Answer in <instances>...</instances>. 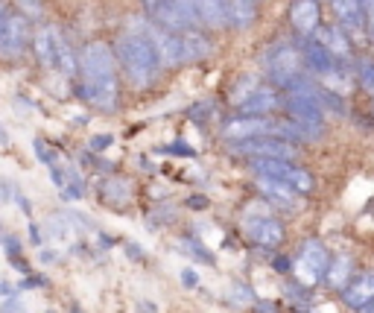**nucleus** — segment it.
I'll list each match as a JSON object with an SVG mask.
<instances>
[{"label":"nucleus","mask_w":374,"mask_h":313,"mask_svg":"<svg viewBox=\"0 0 374 313\" xmlns=\"http://www.w3.org/2000/svg\"><path fill=\"white\" fill-rule=\"evenodd\" d=\"M80 97L106 114L117 111V106H120L114 50L106 42H91L80 53Z\"/></svg>","instance_id":"1"},{"label":"nucleus","mask_w":374,"mask_h":313,"mask_svg":"<svg viewBox=\"0 0 374 313\" xmlns=\"http://www.w3.org/2000/svg\"><path fill=\"white\" fill-rule=\"evenodd\" d=\"M114 59L120 62L123 76L129 80L132 88L144 91L149 88L161 73V62H158V53L149 44V38L141 30H129L117 38L114 44Z\"/></svg>","instance_id":"2"},{"label":"nucleus","mask_w":374,"mask_h":313,"mask_svg":"<svg viewBox=\"0 0 374 313\" xmlns=\"http://www.w3.org/2000/svg\"><path fill=\"white\" fill-rule=\"evenodd\" d=\"M263 65H266V73L275 85H281L284 91L304 76V59H301V50L289 44V42H278L272 44L266 53H263Z\"/></svg>","instance_id":"3"},{"label":"nucleus","mask_w":374,"mask_h":313,"mask_svg":"<svg viewBox=\"0 0 374 313\" xmlns=\"http://www.w3.org/2000/svg\"><path fill=\"white\" fill-rule=\"evenodd\" d=\"M231 103L243 114H251V117H266L269 111H275L281 106L278 91L258 82V80H251V76H246V80H240L231 88Z\"/></svg>","instance_id":"4"},{"label":"nucleus","mask_w":374,"mask_h":313,"mask_svg":"<svg viewBox=\"0 0 374 313\" xmlns=\"http://www.w3.org/2000/svg\"><path fill=\"white\" fill-rule=\"evenodd\" d=\"M258 176H269V179H278L284 185H289L295 193H313L316 182H313V176L292 164V161H284V159H266V155H251V164H249Z\"/></svg>","instance_id":"5"},{"label":"nucleus","mask_w":374,"mask_h":313,"mask_svg":"<svg viewBox=\"0 0 374 313\" xmlns=\"http://www.w3.org/2000/svg\"><path fill=\"white\" fill-rule=\"evenodd\" d=\"M287 114H289V123L301 132V141H319L322 138V129H325V114L322 106L307 100V97L299 94H287Z\"/></svg>","instance_id":"6"},{"label":"nucleus","mask_w":374,"mask_h":313,"mask_svg":"<svg viewBox=\"0 0 374 313\" xmlns=\"http://www.w3.org/2000/svg\"><path fill=\"white\" fill-rule=\"evenodd\" d=\"M135 30H141L147 38H149V44L155 47V53H158V62L161 68H179L185 59H182V42H179V32H170L158 24H152V21H132Z\"/></svg>","instance_id":"7"},{"label":"nucleus","mask_w":374,"mask_h":313,"mask_svg":"<svg viewBox=\"0 0 374 313\" xmlns=\"http://www.w3.org/2000/svg\"><path fill=\"white\" fill-rule=\"evenodd\" d=\"M231 149L243 152V155H266V159H284V161L299 159V147H295L292 141L275 138V135H258V138L231 141Z\"/></svg>","instance_id":"8"},{"label":"nucleus","mask_w":374,"mask_h":313,"mask_svg":"<svg viewBox=\"0 0 374 313\" xmlns=\"http://www.w3.org/2000/svg\"><path fill=\"white\" fill-rule=\"evenodd\" d=\"M328 264H330L328 249L319 240H307L301 246V255H299V264H295V272H299V278L304 281V287H313V284H319L325 278Z\"/></svg>","instance_id":"9"},{"label":"nucleus","mask_w":374,"mask_h":313,"mask_svg":"<svg viewBox=\"0 0 374 313\" xmlns=\"http://www.w3.org/2000/svg\"><path fill=\"white\" fill-rule=\"evenodd\" d=\"M30 42V21L24 15H6L0 30V59H18Z\"/></svg>","instance_id":"10"},{"label":"nucleus","mask_w":374,"mask_h":313,"mask_svg":"<svg viewBox=\"0 0 374 313\" xmlns=\"http://www.w3.org/2000/svg\"><path fill=\"white\" fill-rule=\"evenodd\" d=\"M333 15L339 18L348 38H366V12L360 0H328Z\"/></svg>","instance_id":"11"},{"label":"nucleus","mask_w":374,"mask_h":313,"mask_svg":"<svg viewBox=\"0 0 374 313\" xmlns=\"http://www.w3.org/2000/svg\"><path fill=\"white\" fill-rule=\"evenodd\" d=\"M313 38L337 59V62H351V38L342 27H333V24H319L313 30Z\"/></svg>","instance_id":"12"},{"label":"nucleus","mask_w":374,"mask_h":313,"mask_svg":"<svg viewBox=\"0 0 374 313\" xmlns=\"http://www.w3.org/2000/svg\"><path fill=\"white\" fill-rule=\"evenodd\" d=\"M272 129V121L266 117H251V114H243V117H234L223 126V138L225 141H246V138H258V135H269Z\"/></svg>","instance_id":"13"},{"label":"nucleus","mask_w":374,"mask_h":313,"mask_svg":"<svg viewBox=\"0 0 374 313\" xmlns=\"http://www.w3.org/2000/svg\"><path fill=\"white\" fill-rule=\"evenodd\" d=\"M289 24L292 30L299 35H313V30H316L322 24V9H319V0H292L289 6Z\"/></svg>","instance_id":"14"},{"label":"nucleus","mask_w":374,"mask_h":313,"mask_svg":"<svg viewBox=\"0 0 374 313\" xmlns=\"http://www.w3.org/2000/svg\"><path fill=\"white\" fill-rule=\"evenodd\" d=\"M246 228L251 234V240L258 246H278L284 240V223L275 220V217H261V220H246Z\"/></svg>","instance_id":"15"},{"label":"nucleus","mask_w":374,"mask_h":313,"mask_svg":"<svg viewBox=\"0 0 374 313\" xmlns=\"http://www.w3.org/2000/svg\"><path fill=\"white\" fill-rule=\"evenodd\" d=\"M342 299L351 307H360L374 299V272H360L357 278H348V284L342 287Z\"/></svg>","instance_id":"16"},{"label":"nucleus","mask_w":374,"mask_h":313,"mask_svg":"<svg viewBox=\"0 0 374 313\" xmlns=\"http://www.w3.org/2000/svg\"><path fill=\"white\" fill-rule=\"evenodd\" d=\"M179 42H182V59H185V62H202V59H208L213 53V44L199 30L179 32Z\"/></svg>","instance_id":"17"},{"label":"nucleus","mask_w":374,"mask_h":313,"mask_svg":"<svg viewBox=\"0 0 374 313\" xmlns=\"http://www.w3.org/2000/svg\"><path fill=\"white\" fill-rule=\"evenodd\" d=\"M223 6H225V24L234 30H246L258 18L254 0H223Z\"/></svg>","instance_id":"18"},{"label":"nucleus","mask_w":374,"mask_h":313,"mask_svg":"<svg viewBox=\"0 0 374 313\" xmlns=\"http://www.w3.org/2000/svg\"><path fill=\"white\" fill-rule=\"evenodd\" d=\"M53 70L68 76V80H73V76L80 73V53H73L62 30H56V68Z\"/></svg>","instance_id":"19"},{"label":"nucleus","mask_w":374,"mask_h":313,"mask_svg":"<svg viewBox=\"0 0 374 313\" xmlns=\"http://www.w3.org/2000/svg\"><path fill=\"white\" fill-rule=\"evenodd\" d=\"M254 179H258V188L263 190L266 200L278 202V205H284V208H292L295 202H299V197H295V190H292L289 185H284V182H278V179H269V176H258V173H254Z\"/></svg>","instance_id":"20"},{"label":"nucleus","mask_w":374,"mask_h":313,"mask_svg":"<svg viewBox=\"0 0 374 313\" xmlns=\"http://www.w3.org/2000/svg\"><path fill=\"white\" fill-rule=\"evenodd\" d=\"M32 50H35V59L42 62L44 68H56V27H44L32 35Z\"/></svg>","instance_id":"21"},{"label":"nucleus","mask_w":374,"mask_h":313,"mask_svg":"<svg viewBox=\"0 0 374 313\" xmlns=\"http://www.w3.org/2000/svg\"><path fill=\"white\" fill-rule=\"evenodd\" d=\"M100 193H103V202L114 205V208H126L132 202V185L129 179H120V176H111L100 185Z\"/></svg>","instance_id":"22"},{"label":"nucleus","mask_w":374,"mask_h":313,"mask_svg":"<svg viewBox=\"0 0 374 313\" xmlns=\"http://www.w3.org/2000/svg\"><path fill=\"white\" fill-rule=\"evenodd\" d=\"M351 269H354V261H351L348 255H339L333 264H328L325 278H328V284H330L333 290H342V287L348 284V278H351Z\"/></svg>","instance_id":"23"},{"label":"nucleus","mask_w":374,"mask_h":313,"mask_svg":"<svg viewBox=\"0 0 374 313\" xmlns=\"http://www.w3.org/2000/svg\"><path fill=\"white\" fill-rule=\"evenodd\" d=\"M58 193H62V200H68V202L85 197V182H82V176L76 173L73 167H68V182H65V188L58 190Z\"/></svg>","instance_id":"24"},{"label":"nucleus","mask_w":374,"mask_h":313,"mask_svg":"<svg viewBox=\"0 0 374 313\" xmlns=\"http://www.w3.org/2000/svg\"><path fill=\"white\" fill-rule=\"evenodd\" d=\"M179 249L187 252V255H193L196 261H202V264H213V255H211V252H208L199 240H187V238H185V240H179Z\"/></svg>","instance_id":"25"},{"label":"nucleus","mask_w":374,"mask_h":313,"mask_svg":"<svg viewBox=\"0 0 374 313\" xmlns=\"http://www.w3.org/2000/svg\"><path fill=\"white\" fill-rule=\"evenodd\" d=\"M357 76H360V82L368 94H374V59H360V65H357Z\"/></svg>","instance_id":"26"},{"label":"nucleus","mask_w":374,"mask_h":313,"mask_svg":"<svg viewBox=\"0 0 374 313\" xmlns=\"http://www.w3.org/2000/svg\"><path fill=\"white\" fill-rule=\"evenodd\" d=\"M18 9H21V15L27 18V21H38V18H44L42 0H18Z\"/></svg>","instance_id":"27"},{"label":"nucleus","mask_w":374,"mask_h":313,"mask_svg":"<svg viewBox=\"0 0 374 313\" xmlns=\"http://www.w3.org/2000/svg\"><path fill=\"white\" fill-rule=\"evenodd\" d=\"M32 149H35V155H38V159H42L47 167L56 161V152H53V149H50L44 141H35V144H32Z\"/></svg>","instance_id":"28"},{"label":"nucleus","mask_w":374,"mask_h":313,"mask_svg":"<svg viewBox=\"0 0 374 313\" xmlns=\"http://www.w3.org/2000/svg\"><path fill=\"white\" fill-rule=\"evenodd\" d=\"M35 287H47V278L44 276H30V272H27V278L18 284L15 290H35Z\"/></svg>","instance_id":"29"},{"label":"nucleus","mask_w":374,"mask_h":313,"mask_svg":"<svg viewBox=\"0 0 374 313\" xmlns=\"http://www.w3.org/2000/svg\"><path fill=\"white\" fill-rule=\"evenodd\" d=\"M228 296H231L234 302H251V290H249V287H243V284H231Z\"/></svg>","instance_id":"30"},{"label":"nucleus","mask_w":374,"mask_h":313,"mask_svg":"<svg viewBox=\"0 0 374 313\" xmlns=\"http://www.w3.org/2000/svg\"><path fill=\"white\" fill-rule=\"evenodd\" d=\"M111 144H114V138H111V135H94L88 147H91L94 152H103V149H108Z\"/></svg>","instance_id":"31"},{"label":"nucleus","mask_w":374,"mask_h":313,"mask_svg":"<svg viewBox=\"0 0 374 313\" xmlns=\"http://www.w3.org/2000/svg\"><path fill=\"white\" fill-rule=\"evenodd\" d=\"M4 249L9 252V258H12V255H15V258L21 255V243H18V238H4Z\"/></svg>","instance_id":"32"},{"label":"nucleus","mask_w":374,"mask_h":313,"mask_svg":"<svg viewBox=\"0 0 374 313\" xmlns=\"http://www.w3.org/2000/svg\"><path fill=\"white\" fill-rule=\"evenodd\" d=\"M182 284H185V287H196V284H199V276H196V269H182Z\"/></svg>","instance_id":"33"},{"label":"nucleus","mask_w":374,"mask_h":313,"mask_svg":"<svg viewBox=\"0 0 374 313\" xmlns=\"http://www.w3.org/2000/svg\"><path fill=\"white\" fill-rule=\"evenodd\" d=\"M164 152H173V155H193V149H190L187 144H170V147H164Z\"/></svg>","instance_id":"34"},{"label":"nucleus","mask_w":374,"mask_h":313,"mask_svg":"<svg viewBox=\"0 0 374 313\" xmlns=\"http://www.w3.org/2000/svg\"><path fill=\"white\" fill-rule=\"evenodd\" d=\"M15 200V193H12V188L4 182V179H0V202H12Z\"/></svg>","instance_id":"35"},{"label":"nucleus","mask_w":374,"mask_h":313,"mask_svg":"<svg viewBox=\"0 0 374 313\" xmlns=\"http://www.w3.org/2000/svg\"><path fill=\"white\" fill-rule=\"evenodd\" d=\"M254 310H258V313H278L281 307L275 305V302H258V305H254Z\"/></svg>","instance_id":"36"},{"label":"nucleus","mask_w":374,"mask_h":313,"mask_svg":"<svg viewBox=\"0 0 374 313\" xmlns=\"http://www.w3.org/2000/svg\"><path fill=\"white\" fill-rule=\"evenodd\" d=\"M272 266H275V269H278V272H289V269H292L289 258H284V255H281V258H275V261H272Z\"/></svg>","instance_id":"37"},{"label":"nucleus","mask_w":374,"mask_h":313,"mask_svg":"<svg viewBox=\"0 0 374 313\" xmlns=\"http://www.w3.org/2000/svg\"><path fill=\"white\" fill-rule=\"evenodd\" d=\"M30 238H32L35 246H42V243H44V240H42V228H38L35 223H30Z\"/></svg>","instance_id":"38"},{"label":"nucleus","mask_w":374,"mask_h":313,"mask_svg":"<svg viewBox=\"0 0 374 313\" xmlns=\"http://www.w3.org/2000/svg\"><path fill=\"white\" fill-rule=\"evenodd\" d=\"M12 296H15V287H9V284H0V299L6 302V299H12Z\"/></svg>","instance_id":"39"},{"label":"nucleus","mask_w":374,"mask_h":313,"mask_svg":"<svg viewBox=\"0 0 374 313\" xmlns=\"http://www.w3.org/2000/svg\"><path fill=\"white\" fill-rule=\"evenodd\" d=\"M126 252H129L132 258H144V249H137V246H132V243L126 246Z\"/></svg>","instance_id":"40"},{"label":"nucleus","mask_w":374,"mask_h":313,"mask_svg":"<svg viewBox=\"0 0 374 313\" xmlns=\"http://www.w3.org/2000/svg\"><path fill=\"white\" fill-rule=\"evenodd\" d=\"M360 313H374V299H368L366 305H360Z\"/></svg>","instance_id":"41"},{"label":"nucleus","mask_w":374,"mask_h":313,"mask_svg":"<svg viewBox=\"0 0 374 313\" xmlns=\"http://www.w3.org/2000/svg\"><path fill=\"white\" fill-rule=\"evenodd\" d=\"M56 258H58L56 252H42V261H44V264H50V261H56Z\"/></svg>","instance_id":"42"},{"label":"nucleus","mask_w":374,"mask_h":313,"mask_svg":"<svg viewBox=\"0 0 374 313\" xmlns=\"http://www.w3.org/2000/svg\"><path fill=\"white\" fill-rule=\"evenodd\" d=\"M6 15H9V12H6V6L0 4V30H4V24H6Z\"/></svg>","instance_id":"43"},{"label":"nucleus","mask_w":374,"mask_h":313,"mask_svg":"<svg viewBox=\"0 0 374 313\" xmlns=\"http://www.w3.org/2000/svg\"><path fill=\"white\" fill-rule=\"evenodd\" d=\"M4 144H9V135H6L4 126H0V147H4Z\"/></svg>","instance_id":"44"},{"label":"nucleus","mask_w":374,"mask_h":313,"mask_svg":"<svg viewBox=\"0 0 374 313\" xmlns=\"http://www.w3.org/2000/svg\"><path fill=\"white\" fill-rule=\"evenodd\" d=\"M137 310H141V313H155V307H152V305H147V302H144L141 307H137Z\"/></svg>","instance_id":"45"}]
</instances>
